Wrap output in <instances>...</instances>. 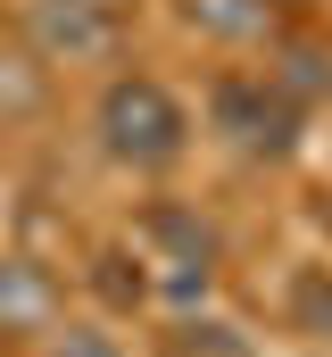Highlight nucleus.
I'll list each match as a JSON object with an SVG mask.
<instances>
[{"label":"nucleus","instance_id":"nucleus-1","mask_svg":"<svg viewBox=\"0 0 332 357\" xmlns=\"http://www.w3.org/2000/svg\"><path fill=\"white\" fill-rule=\"evenodd\" d=\"M100 125H108V150L133 158V167H158V158L183 150V108L158 84H116L108 108H100Z\"/></svg>","mask_w":332,"mask_h":357},{"label":"nucleus","instance_id":"nucleus-2","mask_svg":"<svg viewBox=\"0 0 332 357\" xmlns=\"http://www.w3.org/2000/svg\"><path fill=\"white\" fill-rule=\"evenodd\" d=\"M216 116H225V133L249 142V150H282V142H291V116H282L257 84H225L216 91Z\"/></svg>","mask_w":332,"mask_h":357},{"label":"nucleus","instance_id":"nucleus-3","mask_svg":"<svg viewBox=\"0 0 332 357\" xmlns=\"http://www.w3.org/2000/svg\"><path fill=\"white\" fill-rule=\"evenodd\" d=\"M33 25H42L50 50H100V42H108V17H100L91 0H42Z\"/></svg>","mask_w":332,"mask_h":357},{"label":"nucleus","instance_id":"nucleus-4","mask_svg":"<svg viewBox=\"0 0 332 357\" xmlns=\"http://www.w3.org/2000/svg\"><path fill=\"white\" fill-rule=\"evenodd\" d=\"M42 307H50V282H42V274H25V266H0V316L33 324Z\"/></svg>","mask_w":332,"mask_h":357},{"label":"nucleus","instance_id":"nucleus-5","mask_svg":"<svg viewBox=\"0 0 332 357\" xmlns=\"http://www.w3.org/2000/svg\"><path fill=\"white\" fill-rule=\"evenodd\" d=\"M299 307H308V316L332 333V282H324V274H316V282H299Z\"/></svg>","mask_w":332,"mask_h":357},{"label":"nucleus","instance_id":"nucleus-6","mask_svg":"<svg viewBox=\"0 0 332 357\" xmlns=\"http://www.w3.org/2000/svg\"><path fill=\"white\" fill-rule=\"evenodd\" d=\"M282 84H291V91H324V59H308V50H299V59H291V75H282Z\"/></svg>","mask_w":332,"mask_h":357},{"label":"nucleus","instance_id":"nucleus-7","mask_svg":"<svg viewBox=\"0 0 332 357\" xmlns=\"http://www.w3.org/2000/svg\"><path fill=\"white\" fill-rule=\"evenodd\" d=\"M59 357H116V349H108L100 333H67V341H59Z\"/></svg>","mask_w":332,"mask_h":357}]
</instances>
